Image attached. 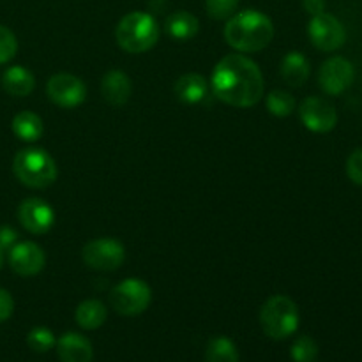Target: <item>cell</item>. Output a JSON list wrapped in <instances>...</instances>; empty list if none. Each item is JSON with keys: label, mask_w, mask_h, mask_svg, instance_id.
<instances>
[{"label": "cell", "mask_w": 362, "mask_h": 362, "mask_svg": "<svg viewBox=\"0 0 362 362\" xmlns=\"http://www.w3.org/2000/svg\"><path fill=\"white\" fill-rule=\"evenodd\" d=\"M211 87L219 101L237 108L255 106L264 95V76L257 64L240 53L223 57L212 71Z\"/></svg>", "instance_id": "obj_1"}, {"label": "cell", "mask_w": 362, "mask_h": 362, "mask_svg": "<svg viewBox=\"0 0 362 362\" xmlns=\"http://www.w3.org/2000/svg\"><path fill=\"white\" fill-rule=\"evenodd\" d=\"M274 37L271 18L255 9L240 11L232 16L225 27V39L233 49L253 53L264 49Z\"/></svg>", "instance_id": "obj_2"}, {"label": "cell", "mask_w": 362, "mask_h": 362, "mask_svg": "<svg viewBox=\"0 0 362 362\" xmlns=\"http://www.w3.org/2000/svg\"><path fill=\"white\" fill-rule=\"evenodd\" d=\"M115 37L124 52L144 53L158 42L159 25L148 13L134 11L119 21Z\"/></svg>", "instance_id": "obj_3"}, {"label": "cell", "mask_w": 362, "mask_h": 362, "mask_svg": "<svg viewBox=\"0 0 362 362\" xmlns=\"http://www.w3.org/2000/svg\"><path fill=\"white\" fill-rule=\"evenodd\" d=\"M13 172L27 187L42 189L55 182L57 165L45 148H23L14 156Z\"/></svg>", "instance_id": "obj_4"}, {"label": "cell", "mask_w": 362, "mask_h": 362, "mask_svg": "<svg viewBox=\"0 0 362 362\" xmlns=\"http://www.w3.org/2000/svg\"><path fill=\"white\" fill-rule=\"evenodd\" d=\"M260 324L265 334L272 339H286L299 327L297 304L286 296H274L262 306Z\"/></svg>", "instance_id": "obj_5"}, {"label": "cell", "mask_w": 362, "mask_h": 362, "mask_svg": "<svg viewBox=\"0 0 362 362\" xmlns=\"http://www.w3.org/2000/svg\"><path fill=\"white\" fill-rule=\"evenodd\" d=\"M152 300V290L145 281L129 278L113 286L110 292V304L113 310L124 317H136L144 313Z\"/></svg>", "instance_id": "obj_6"}, {"label": "cell", "mask_w": 362, "mask_h": 362, "mask_svg": "<svg viewBox=\"0 0 362 362\" xmlns=\"http://www.w3.org/2000/svg\"><path fill=\"white\" fill-rule=\"evenodd\" d=\"M81 257H83L85 264L95 271H115L124 264L126 250L119 240L103 237V239H95L85 244Z\"/></svg>", "instance_id": "obj_7"}, {"label": "cell", "mask_w": 362, "mask_h": 362, "mask_svg": "<svg viewBox=\"0 0 362 362\" xmlns=\"http://www.w3.org/2000/svg\"><path fill=\"white\" fill-rule=\"evenodd\" d=\"M311 42L322 52H336L346 41V32L341 21L327 13L317 14L308 25Z\"/></svg>", "instance_id": "obj_8"}, {"label": "cell", "mask_w": 362, "mask_h": 362, "mask_svg": "<svg viewBox=\"0 0 362 362\" xmlns=\"http://www.w3.org/2000/svg\"><path fill=\"white\" fill-rule=\"evenodd\" d=\"M46 92H48L49 101L55 103L57 106H62V108H74V106L81 105L85 101V95H87L83 81L73 74L66 73L49 78Z\"/></svg>", "instance_id": "obj_9"}, {"label": "cell", "mask_w": 362, "mask_h": 362, "mask_svg": "<svg viewBox=\"0 0 362 362\" xmlns=\"http://www.w3.org/2000/svg\"><path fill=\"white\" fill-rule=\"evenodd\" d=\"M300 120L313 133H329L338 124V113L329 101L322 98H306L299 108Z\"/></svg>", "instance_id": "obj_10"}, {"label": "cell", "mask_w": 362, "mask_h": 362, "mask_svg": "<svg viewBox=\"0 0 362 362\" xmlns=\"http://www.w3.org/2000/svg\"><path fill=\"white\" fill-rule=\"evenodd\" d=\"M318 81L325 94H343L354 81V66L343 57H332L322 64Z\"/></svg>", "instance_id": "obj_11"}, {"label": "cell", "mask_w": 362, "mask_h": 362, "mask_svg": "<svg viewBox=\"0 0 362 362\" xmlns=\"http://www.w3.org/2000/svg\"><path fill=\"white\" fill-rule=\"evenodd\" d=\"M18 219L27 232L34 235L46 233L55 223V212L41 198H27L18 209Z\"/></svg>", "instance_id": "obj_12"}, {"label": "cell", "mask_w": 362, "mask_h": 362, "mask_svg": "<svg viewBox=\"0 0 362 362\" xmlns=\"http://www.w3.org/2000/svg\"><path fill=\"white\" fill-rule=\"evenodd\" d=\"M46 257L41 247L34 243H20L11 247L9 265L16 274L35 276L45 269Z\"/></svg>", "instance_id": "obj_13"}, {"label": "cell", "mask_w": 362, "mask_h": 362, "mask_svg": "<svg viewBox=\"0 0 362 362\" xmlns=\"http://www.w3.org/2000/svg\"><path fill=\"white\" fill-rule=\"evenodd\" d=\"M133 85H131L129 76L119 69H113L105 74L101 81V94L106 103L113 106H122L129 101Z\"/></svg>", "instance_id": "obj_14"}, {"label": "cell", "mask_w": 362, "mask_h": 362, "mask_svg": "<svg viewBox=\"0 0 362 362\" xmlns=\"http://www.w3.org/2000/svg\"><path fill=\"white\" fill-rule=\"evenodd\" d=\"M57 352L62 362H92L94 349L90 341L76 332H67L57 341Z\"/></svg>", "instance_id": "obj_15"}, {"label": "cell", "mask_w": 362, "mask_h": 362, "mask_svg": "<svg viewBox=\"0 0 362 362\" xmlns=\"http://www.w3.org/2000/svg\"><path fill=\"white\" fill-rule=\"evenodd\" d=\"M209 83L202 74L189 73L184 74L177 80L175 83V94L180 101L187 103V105H198L207 98Z\"/></svg>", "instance_id": "obj_16"}, {"label": "cell", "mask_w": 362, "mask_h": 362, "mask_svg": "<svg viewBox=\"0 0 362 362\" xmlns=\"http://www.w3.org/2000/svg\"><path fill=\"white\" fill-rule=\"evenodd\" d=\"M2 85L7 94L16 95V98H25L30 94L35 87L34 74L23 66H13L4 73Z\"/></svg>", "instance_id": "obj_17"}, {"label": "cell", "mask_w": 362, "mask_h": 362, "mask_svg": "<svg viewBox=\"0 0 362 362\" xmlns=\"http://www.w3.org/2000/svg\"><path fill=\"white\" fill-rule=\"evenodd\" d=\"M310 76V62L300 52H290L283 57L281 78L290 87H300Z\"/></svg>", "instance_id": "obj_18"}, {"label": "cell", "mask_w": 362, "mask_h": 362, "mask_svg": "<svg viewBox=\"0 0 362 362\" xmlns=\"http://www.w3.org/2000/svg\"><path fill=\"white\" fill-rule=\"evenodd\" d=\"M165 27L175 41H189L198 34V18L187 11H177L166 18Z\"/></svg>", "instance_id": "obj_19"}, {"label": "cell", "mask_w": 362, "mask_h": 362, "mask_svg": "<svg viewBox=\"0 0 362 362\" xmlns=\"http://www.w3.org/2000/svg\"><path fill=\"white\" fill-rule=\"evenodd\" d=\"M108 317V311L106 306L101 300L88 299L83 300L80 306L76 308V322L81 329H87V331H94L99 329L106 322Z\"/></svg>", "instance_id": "obj_20"}, {"label": "cell", "mask_w": 362, "mask_h": 362, "mask_svg": "<svg viewBox=\"0 0 362 362\" xmlns=\"http://www.w3.org/2000/svg\"><path fill=\"white\" fill-rule=\"evenodd\" d=\"M13 133L23 141H35L42 134V120L34 112H21L13 119Z\"/></svg>", "instance_id": "obj_21"}, {"label": "cell", "mask_w": 362, "mask_h": 362, "mask_svg": "<svg viewBox=\"0 0 362 362\" xmlns=\"http://www.w3.org/2000/svg\"><path fill=\"white\" fill-rule=\"evenodd\" d=\"M205 362H239V350L226 336H216L205 349Z\"/></svg>", "instance_id": "obj_22"}, {"label": "cell", "mask_w": 362, "mask_h": 362, "mask_svg": "<svg viewBox=\"0 0 362 362\" xmlns=\"http://www.w3.org/2000/svg\"><path fill=\"white\" fill-rule=\"evenodd\" d=\"M267 108L276 117H288L296 110V99L285 90H274L267 95Z\"/></svg>", "instance_id": "obj_23"}, {"label": "cell", "mask_w": 362, "mask_h": 362, "mask_svg": "<svg viewBox=\"0 0 362 362\" xmlns=\"http://www.w3.org/2000/svg\"><path fill=\"white\" fill-rule=\"evenodd\" d=\"M290 356L296 362H315L318 357V345L310 336H300L293 341Z\"/></svg>", "instance_id": "obj_24"}, {"label": "cell", "mask_w": 362, "mask_h": 362, "mask_svg": "<svg viewBox=\"0 0 362 362\" xmlns=\"http://www.w3.org/2000/svg\"><path fill=\"white\" fill-rule=\"evenodd\" d=\"M27 343L28 346L37 354L48 352V350L53 349V345H57L55 336H53V332L46 327L32 329L27 336Z\"/></svg>", "instance_id": "obj_25"}, {"label": "cell", "mask_w": 362, "mask_h": 362, "mask_svg": "<svg viewBox=\"0 0 362 362\" xmlns=\"http://www.w3.org/2000/svg\"><path fill=\"white\" fill-rule=\"evenodd\" d=\"M239 0H205V9L214 20H226L235 13Z\"/></svg>", "instance_id": "obj_26"}, {"label": "cell", "mask_w": 362, "mask_h": 362, "mask_svg": "<svg viewBox=\"0 0 362 362\" xmlns=\"http://www.w3.org/2000/svg\"><path fill=\"white\" fill-rule=\"evenodd\" d=\"M18 41L13 32L7 27L0 25V64H6L16 55Z\"/></svg>", "instance_id": "obj_27"}, {"label": "cell", "mask_w": 362, "mask_h": 362, "mask_svg": "<svg viewBox=\"0 0 362 362\" xmlns=\"http://www.w3.org/2000/svg\"><path fill=\"white\" fill-rule=\"evenodd\" d=\"M346 173L354 184L362 186V148H357L350 154L349 161H346Z\"/></svg>", "instance_id": "obj_28"}, {"label": "cell", "mask_w": 362, "mask_h": 362, "mask_svg": "<svg viewBox=\"0 0 362 362\" xmlns=\"http://www.w3.org/2000/svg\"><path fill=\"white\" fill-rule=\"evenodd\" d=\"M14 310V300L7 290L0 288V324L9 320Z\"/></svg>", "instance_id": "obj_29"}, {"label": "cell", "mask_w": 362, "mask_h": 362, "mask_svg": "<svg viewBox=\"0 0 362 362\" xmlns=\"http://www.w3.org/2000/svg\"><path fill=\"white\" fill-rule=\"evenodd\" d=\"M16 240V232L9 226H2L0 228V247L2 250H7V247L13 246V243Z\"/></svg>", "instance_id": "obj_30"}, {"label": "cell", "mask_w": 362, "mask_h": 362, "mask_svg": "<svg viewBox=\"0 0 362 362\" xmlns=\"http://www.w3.org/2000/svg\"><path fill=\"white\" fill-rule=\"evenodd\" d=\"M303 6L311 16H317V14L324 13L325 0H303Z\"/></svg>", "instance_id": "obj_31"}, {"label": "cell", "mask_w": 362, "mask_h": 362, "mask_svg": "<svg viewBox=\"0 0 362 362\" xmlns=\"http://www.w3.org/2000/svg\"><path fill=\"white\" fill-rule=\"evenodd\" d=\"M2 264H4V250L0 247V269H2Z\"/></svg>", "instance_id": "obj_32"}]
</instances>
